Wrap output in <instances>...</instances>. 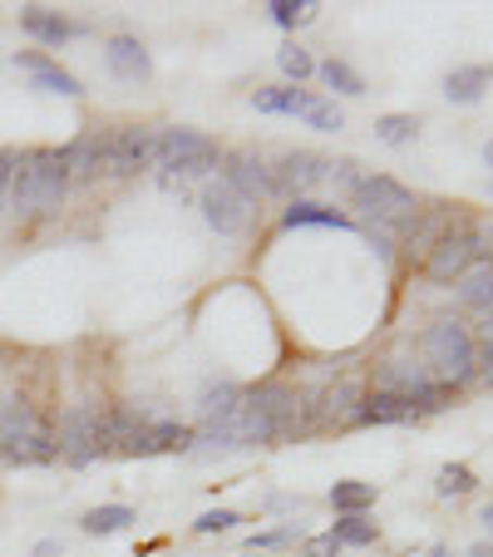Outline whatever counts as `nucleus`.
Returning a JSON list of instances; mask_svg holds the SVG:
<instances>
[{
    "mask_svg": "<svg viewBox=\"0 0 493 557\" xmlns=\"http://www.w3.org/2000/svg\"><path fill=\"white\" fill-rule=\"evenodd\" d=\"M70 193V178L60 169V153L54 148H30V153L15 158V178H11V208L21 222H40L54 218Z\"/></svg>",
    "mask_w": 493,
    "mask_h": 557,
    "instance_id": "f257e3e1",
    "label": "nucleus"
},
{
    "mask_svg": "<svg viewBox=\"0 0 493 557\" xmlns=\"http://www.w3.org/2000/svg\"><path fill=\"white\" fill-rule=\"evenodd\" d=\"M420 366L430 370L434 385L464 389L479 380V356H473V336L459 321H430L420 331Z\"/></svg>",
    "mask_w": 493,
    "mask_h": 557,
    "instance_id": "f03ea898",
    "label": "nucleus"
},
{
    "mask_svg": "<svg viewBox=\"0 0 493 557\" xmlns=\"http://www.w3.org/2000/svg\"><path fill=\"white\" fill-rule=\"evenodd\" d=\"M54 459H64L70 469H89L95 459L114 454L109 444V405H74L54 424Z\"/></svg>",
    "mask_w": 493,
    "mask_h": 557,
    "instance_id": "7ed1b4c3",
    "label": "nucleus"
},
{
    "mask_svg": "<svg viewBox=\"0 0 493 557\" xmlns=\"http://www.w3.org/2000/svg\"><path fill=\"white\" fill-rule=\"evenodd\" d=\"M350 208H360L370 218V227H385V232H405L420 212V198L405 188L399 178L390 173H360L350 183Z\"/></svg>",
    "mask_w": 493,
    "mask_h": 557,
    "instance_id": "20e7f679",
    "label": "nucleus"
},
{
    "mask_svg": "<svg viewBox=\"0 0 493 557\" xmlns=\"http://www.w3.org/2000/svg\"><path fill=\"white\" fill-rule=\"evenodd\" d=\"M0 459L5 463H50L54 459V434L35 414V405H25V400L0 405Z\"/></svg>",
    "mask_w": 493,
    "mask_h": 557,
    "instance_id": "39448f33",
    "label": "nucleus"
},
{
    "mask_svg": "<svg viewBox=\"0 0 493 557\" xmlns=\"http://www.w3.org/2000/svg\"><path fill=\"white\" fill-rule=\"evenodd\" d=\"M222 163V148L218 138L198 134V128H163L153 138V169L169 173L173 178H198V173H212Z\"/></svg>",
    "mask_w": 493,
    "mask_h": 557,
    "instance_id": "423d86ee",
    "label": "nucleus"
},
{
    "mask_svg": "<svg viewBox=\"0 0 493 557\" xmlns=\"http://www.w3.org/2000/svg\"><path fill=\"white\" fill-rule=\"evenodd\" d=\"M370 385H375L380 395H399L405 405H415V414L444 410V400H449V389L434 385L430 370L409 356H385L375 370H370Z\"/></svg>",
    "mask_w": 493,
    "mask_h": 557,
    "instance_id": "0eeeda50",
    "label": "nucleus"
},
{
    "mask_svg": "<svg viewBox=\"0 0 493 557\" xmlns=\"http://www.w3.org/2000/svg\"><path fill=\"white\" fill-rule=\"evenodd\" d=\"M483 262H493V232H483V227H459V232H449L440 247H434L430 257H424V276L430 282H440V286H449V282H464V276L473 272V267H483Z\"/></svg>",
    "mask_w": 493,
    "mask_h": 557,
    "instance_id": "6e6552de",
    "label": "nucleus"
},
{
    "mask_svg": "<svg viewBox=\"0 0 493 557\" xmlns=\"http://www.w3.org/2000/svg\"><path fill=\"white\" fill-rule=\"evenodd\" d=\"M153 138L158 128H144V124L114 128L109 134V158H104L109 178H138L144 169H153Z\"/></svg>",
    "mask_w": 493,
    "mask_h": 557,
    "instance_id": "1a4fd4ad",
    "label": "nucleus"
},
{
    "mask_svg": "<svg viewBox=\"0 0 493 557\" xmlns=\"http://www.w3.org/2000/svg\"><path fill=\"white\" fill-rule=\"evenodd\" d=\"M202 218H208V227L212 232H222V237H237L247 222H252V202L242 198L232 183H222V178H212L208 188H202Z\"/></svg>",
    "mask_w": 493,
    "mask_h": 557,
    "instance_id": "9d476101",
    "label": "nucleus"
},
{
    "mask_svg": "<svg viewBox=\"0 0 493 557\" xmlns=\"http://www.w3.org/2000/svg\"><path fill=\"white\" fill-rule=\"evenodd\" d=\"M325 178H331V158L311 153V148H292V153L276 158V169H272L276 193H292V202H296V193L321 188Z\"/></svg>",
    "mask_w": 493,
    "mask_h": 557,
    "instance_id": "9b49d317",
    "label": "nucleus"
},
{
    "mask_svg": "<svg viewBox=\"0 0 493 557\" xmlns=\"http://www.w3.org/2000/svg\"><path fill=\"white\" fill-rule=\"evenodd\" d=\"M218 178L222 183H232V188L242 193V198L257 208V198H272L276 193V183H272V169H267L257 153H247V148H232V153H222V163H218Z\"/></svg>",
    "mask_w": 493,
    "mask_h": 557,
    "instance_id": "f8f14e48",
    "label": "nucleus"
},
{
    "mask_svg": "<svg viewBox=\"0 0 493 557\" xmlns=\"http://www.w3.org/2000/svg\"><path fill=\"white\" fill-rule=\"evenodd\" d=\"M459 227H469V222H464L454 208H420L415 212V222H409L399 237H405V252L424 262V257H430L434 247H440L449 232H459Z\"/></svg>",
    "mask_w": 493,
    "mask_h": 557,
    "instance_id": "ddd939ff",
    "label": "nucleus"
},
{
    "mask_svg": "<svg viewBox=\"0 0 493 557\" xmlns=\"http://www.w3.org/2000/svg\"><path fill=\"white\" fill-rule=\"evenodd\" d=\"M370 389L356 375H341L336 385H325L321 395H311V414L316 424H356V410L366 405Z\"/></svg>",
    "mask_w": 493,
    "mask_h": 557,
    "instance_id": "4468645a",
    "label": "nucleus"
},
{
    "mask_svg": "<svg viewBox=\"0 0 493 557\" xmlns=\"http://www.w3.org/2000/svg\"><path fill=\"white\" fill-rule=\"evenodd\" d=\"M60 153V169L70 183H89L104 173V158H109V134H79L70 138L64 148H54Z\"/></svg>",
    "mask_w": 493,
    "mask_h": 557,
    "instance_id": "2eb2a0df",
    "label": "nucleus"
},
{
    "mask_svg": "<svg viewBox=\"0 0 493 557\" xmlns=\"http://www.w3.org/2000/svg\"><path fill=\"white\" fill-rule=\"evenodd\" d=\"M193 449V424L178 420H153L134 444L124 449V459H153V454H183Z\"/></svg>",
    "mask_w": 493,
    "mask_h": 557,
    "instance_id": "dca6fc26",
    "label": "nucleus"
},
{
    "mask_svg": "<svg viewBox=\"0 0 493 557\" xmlns=\"http://www.w3.org/2000/svg\"><path fill=\"white\" fill-rule=\"evenodd\" d=\"M15 64L30 74L45 95H64V99H79V95H85V85H79V79H74V74L64 70L60 60H50L45 50H21V54H15Z\"/></svg>",
    "mask_w": 493,
    "mask_h": 557,
    "instance_id": "f3484780",
    "label": "nucleus"
},
{
    "mask_svg": "<svg viewBox=\"0 0 493 557\" xmlns=\"http://www.w3.org/2000/svg\"><path fill=\"white\" fill-rule=\"evenodd\" d=\"M104 64L114 79H124V85H144L148 74H153V54L144 50V40L138 35H114L104 50Z\"/></svg>",
    "mask_w": 493,
    "mask_h": 557,
    "instance_id": "a211bd4d",
    "label": "nucleus"
},
{
    "mask_svg": "<svg viewBox=\"0 0 493 557\" xmlns=\"http://www.w3.org/2000/svg\"><path fill=\"white\" fill-rule=\"evenodd\" d=\"M489 85H493V64H459V70L444 74V99L469 109L489 95Z\"/></svg>",
    "mask_w": 493,
    "mask_h": 557,
    "instance_id": "6ab92c4d",
    "label": "nucleus"
},
{
    "mask_svg": "<svg viewBox=\"0 0 493 557\" xmlns=\"http://www.w3.org/2000/svg\"><path fill=\"white\" fill-rule=\"evenodd\" d=\"M252 104H257V114L306 119V109L316 104V95H311V89H301V85H267V89H257V95H252Z\"/></svg>",
    "mask_w": 493,
    "mask_h": 557,
    "instance_id": "aec40b11",
    "label": "nucleus"
},
{
    "mask_svg": "<svg viewBox=\"0 0 493 557\" xmlns=\"http://www.w3.org/2000/svg\"><path fill=\"white\" fill-rule=\"evenodd\" d=\"M242 395H247V389H242L237 380H212V385H202V395H198V424L232 420V414H237V405H242Z\"/></svg>",
    "mask_w": 493,
    "mask_h": 557,
    "instance_id": "412c9836",
    "label": "nucleus"
},
{
    "mask_svg": "<svg viewBox=\"0 0 493 557\" xmlns=\"http://www.w3.org/2000/svg\"><path fill=\"white\" fill-rule=\"evenodd\" d=\"M282 227H336V232H350L356 227V218L350 212H341V208H325V202H306V198H296L292 208L282 212Z\"/></svg>",
    "mask_w": 493,
    "mask_h": 557,
    "instance_id": "4be33fe9",
    "label": "nucleus"
},
{
    "mask_svg": "<svg viewBox=\"0 0 493 557\" xmlns=\"http://www.w3.org/2000/svg\"><path fill=\"white\" fill-rule=\"evenodd\" d=\"M21 30H25V35H35V40H45V45H64V40H74V35H85L89 25L64 21V15L30 5V11H21Z\"/></svg>",
    "mask_w": 493,
    "mask_h": 557,
    "instance_id": "5701e85b",
    "label": "nucleus"
},
{
    "mask_svg": "<svg viewBox=\"0 0 493 557\" xmlns=\"http://www.w3.org/2000/svg\"><path fill=\"white\" fill-rule=\"evenodd\" d=\"M409 420H420L415 405H405L399 395H380V389H370L366 405L356 410V424H409Z\"/></svg>",
    "mask_w": 493,
    "mask_h": 557,
    "instance_id": "b1692460",
    "label": "nucleus"
},
{
    "mask_svg": "<svg viewBox=\"0 0 493 557\" xmlns=\"http://www.w3.org/2000/svg\"><path fill=\"white\" fill-rule=\"evenodd\" d=\"M138 518H134V508L128 504H104V508H89L85 518H79V528H85L89 537H114V533H124V528H134Z\"/></svg>",
    "mask_w": 493,
    "mask_h": 557,
    "instance_id": "393cba45",
    "label": "nucleus"
},
{
    "mask_svg": "<svg viewBox=\"0 0 493 557\" xmlns=\"http://www.w3.org/2000/svg\"><path fill=\"white\" fill-rule=\"evenodd\" d=\"M454 292H459V301L469 306V311L493 315V262L473 267V272L464 276V282H454Z\"/></svg>",
    "mask_w": 493,
    "mask_h": 557,
    "instance_id": "a878e982",
    "label": "nucleus"
},
{
    "mask_svg": "<svg viewBox=\"0 0 493 557\" xmlns=\"http://www.w3.org/2000/svg\"><path fill=\"white\" fill-rule=\"evenodd\" d=\"M331 508H336V518L370 513V508H375V484H360V479H341V484H331Z\"/></svg>",
    "mask_w": 493,
    "mask_h": 557,
    "instance_id": "bb28decb",
    "label": "nucleus"
},
{
    "mask_svg": "<svg viewBox=\"0 0 493 557\" xmlns=\"http://www.w3.org/2000/svg\"><path fill=\"white\" fill-rule=\"evenodd\" d=\"M316 74H321V85L331 89V95H346V99L366 95V79H360V70H356V64H346V60H321V64H316Z\"/></svg>",
    "mask_w": 493,
    "mask_h": 557,
    "instance_id": "cd10ccee",
    "label": "nucleus"
},
{
    "mask_svg": "<svg viewBox=\"0 0 493 557\" xmlns=\"http://www.w3.org/2000/svg\"><path fill=\"white\" fill-rule=\"evenodd\" d=\"M375 138L390 148H409L415 138H420V124H415V114H380L375 119Z\"/></svg>",
    "mask_w": 493,
    "mask_h": 557,
    "instance_id": "c85d7f7f",
    "label": "nucleus"
},
{
    "mask_svg": "<svg viewBox=\"0 0 493 557\" xmlns=\"http://www.w3.org/2000/svg\"><path fill=\"white\" fill-rule=\"evenodd\" d=\"M331 537H336L341 547H370L380 537V528L370 523L366 513H350V518H336V523H331Z\"/></svg>",
    "mask_w": 493,
    "mask_h": 557,
    "instance_id": "c756f323",
    "label": "nucleus"
},
{
    "mask_svg": "<svg viewBox=\"0 0 493 557\" xmlns=\"http://www.w3.org/2000/svg\"><path fill=\"white\" fill-rule=\"evenodd\" d=\"M301 523H276V528H262V533H252L247 543H242V553H276V547H292L301 543Z\"/></svg>",
    "mask_w": 493,
    "mask_h": 557,
    "instance_id": "7c9ffc66",
    "label": "nucleus"
},
{
    "mask_svg": "<svg viewBox=\"0 0 493 557\" xmlns=\"http://www.w3.org/2000/svg\"><path fill=\"white\" fill-rule=\"evenodd\" d=\"M434 488H440V498H464L479 488V473L469 469V463H444L440 479H434Z\"/></svg>",
    "mask_w": 493,
    "mask_h": 557,
    "instance_id": "2f4dec72",
    "label": "nucleus"
},
{
    "mask_svg": "<svg viewBox=\"0 0 493 557\" xmlns=\"http://www.w3.org/2000/svg\"><path fill=\"white\" fill-rule=\"evenodd\" d=\"M276 64H282V74L292 79V85H301V79H311L316 74L311 50H301V45H282V50H276Z\"/></svg>",
    "mask_w": 493,
    "mask_h": 557,
    "instance_id": "473e14b6",
    "label": "nucleus"
},
{
    "mask_svg": "<svg viewBox=\"0 0 493 557\" xmlns=\"http://www.w3.org/2000/svg\"><path fill=\"white\" fill-rule=\"evenodd\" d=\"M306 124L321 128V134H341V128H346V114H341L336 99H321V95H316V104L306 109Z\"/></svg>",
    "mask_w": 493,
    "mask_h": 557,
    "instance_id": "72a5a7b5",
    "label": "nucleus"
},
{
    "mask_svg": "<svg viewBox=\"0 0 493 557\" xmlns=\"http://www.w3.org/2000/svg\"><path fill=\"white\" fill-rule=\"evenodd\" d=\"M311 11H316V5H306V0H272V5H267V15H272L282 30H296V25H306V21H311Z\"/></svg>",
    "mask_w": 493,
    "mask_h": 557,
    "instance_id": "f704fd0d",
    "label": "nucleus"
},
{
    "mask_svg": "<svg viewBox=\"0 0 493 557\" xmlns=\"http://www.w3.org/2000/svg\"><path fill=\"white\" fill-rule=\"evenodd\" d=\"M242 523V513L237 508H208V513L193 523V533H202V537H218V533H232V528Z\"/></svg>",
    "mask_w": 493,
    "mask_h": 557,
    "instance_id": "c9c22d12",
    "label": "nucleus"
},
{
    "mask_svg": "<svg viewBox=\"0 0 493 557\" xmlns=\"http://www.w3.org/2000/svg\"><path fill=\"white\" fill-rule=\"evenodd\" d=\"M473 356H479V380L493 385V326H483V336L473 341Z\"/></svg>",
    "mask_w": 493,
    "mask_h": 557,
    "instance_id": "e433bc0d",
    "label": "nucleus"
},
{
    "mask_svg": "<svg viewBox=\"0 0 493 557\" xmlns=\"http://www.w3.org/2000/svg\"><path fill=\"white\" fill-rule=\"evenodd\" d=\"M296 557H341V543L331 533H321V537H306V547Z\"/></svg>",
    "mask_w": 493,
    "mask_h": 557,
    "instance_id": "4c0bfd02",
    "label": "nucleus"
},
{
    "mask_svg": "<svg viewBox=\"0 0 493 557\" xmlns=\"http://www.w3.org/2000/svg\"><path fill=\"white\" fill-rule=\"evenodd\" d=\"M11 178H15V153L0 148V212L11 208Z\"/></svg>",
    "mask_w": 493,
    "mask_h": 557,
    "instance_id": "58836bf2",
    "label": "nucleus"
},
{
    "mask_svg": "<svg viewBox=\"0 0 493 557\" xmlns=\"http://www.w3.org/2000/svg\"><path fill=\"white\" fill-rule=\"evenodd\" d=\"M35 557H60V543H54V537H45V543H35Z\"/></svg>",
    "mask_w": 493,
    "mask_h": 557,
    "instance_id": "ea45409f",
    "label": "nucleus"
},
{
    "mask_svg": "<svg viewBox=\"0 0 493 557\" xmlns=\"http://www.w3.org/2000/svg\"><path fill=\"white\" fill-rule=\"evenodd\" d=\"M469 557H493V543H479V547H469Z\"/></svg>",
    "mask_w": 493,
    "mask_h": 557,
    "instance_id": "a19ab883",
    "label": "nucleus"
},
{
    "mask_svg": "<svg viewBox=\"0 0 493 557\" xmlns=\"http://www.w3.org/2000/svg\"><path fill=\"white\" fill-rule=\"evenodd\" d=\"M479 523L489 528V537H493V504H489V508H483V513H479Z\"/></svg>",
    "mask_w": 493,
    "mask_h": 557,
    "instance_id": "79ce46f5",
    "label": "nucleus"
},
{
    "mask_svg": "<svg viewBox=\"0 0 493 557\" xmlns=\"http://www.w3.org/2000/svg\"><path fill=\"white\" fill-rule=\"evenodd\" d=\"M483 163H489V169H493V138H489V144H483Z\"/></svg>",
    "mask_w": 493,
    "mask_h": 557,
    "instance_id": "37998d69",
    "label": "nucleus"
},
{
    "mask_svg": "<svg viewBox=\"0 0 493 557\" xmlns=\"http://www.w3.org/2000/svg\"><path fill=\"white\" fill-rule=\"evenodd\" d=\"M424 557H449V547H430V553H424Z\"/></svg>",
    "mask_w": 493,
    "mask_h": 557,
    "instance_id": "c03bdc74",
    "label": "nucleus"
}]
</instances>
